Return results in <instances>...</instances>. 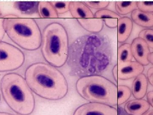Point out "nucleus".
I'll return each instance as SVG.
<instances>
[{
	"label": "nucleus",
	"instance_id": "1",
	"mask_svg": "<svg viewBox=\"0 0 153 115\" xmlns=\"http://www.w3.org/2000/svg\"><path fill=\"white\" fill-rule=\"evenodd\" d=\"M112 58V44L108 36L90 33L79 36L70 44L67 62L71 75L82 77L105 70Z\"/></svg>",
	"mask_w": 153,
	"mask_h": 115
},
{
	"label": "nucleus",
	"instance_id": "2",
	"mask_svg": "<svg viewBox=\"0 0 153 115\" xmlns=\"http://www.w3.org/2000/svg\"><path fill=\"white\" fill-rule=\"evenodd\" d=\"M25 78L32 91L46 99L59 100L68 92L65 77L49 63L38 62L31 64L26 69Z\"/></svg>",
	"mask_w": 153,
	"mask_h": 115
},
{
	"label": "nucleus",
	"instance_id": "3",
	"mask_svg": "<svg viewBox=\"0 0 153 115\" xmlns=\"http://www.w3.org/2000/svg\"><path fill=\"white\" fill-rule=\"evenodd\" d=\"M0 89L3 99L11 109L21 115H30L35 108V99L25 78L15 72L2 78Z\"/></svg>",
	"mask_w": 153,
	"mask_h": 115
},
{
	"label": "nucleus",
	"instance_id": "4",
	"mask_svg": "<svg viewBox=\"0 0 153 115\" xmlns=\"http://www.w3.org/2000/svg\"><path fill=\"white\" fill-rule=\"evenodd\" d=\"M6 33L22 49L34 51L41 46L42 34L35 19L21 18L13 14L2 16Z\"/></svg>",
	"mask_w": 153,
	"mask_h": 115
},
{
	"label": "nucleus",
	"instance_id": "5",
	"mask_svg": "<svg viewBox=\"0 0 153 115\" xmlns=\"http://www.w3.org/2000/svg\"><path fill=\"white\" fill-rule=\"evenodd\" d=\"M69 47L68 33L62 24L52 22L45 27L42 34L41 52L49 64L63 66L67 62Z\"/></svg>",
	"mask_w": 153,
	"mask_h": 115
},
{
	"label": "nucleus",
	"instance_id": "6",
	"mask_svg": "<svg viewBox=\"0 0 153 115\" xmlns=\"http://www.w3.org/2000/svg\"><path fill=\"white\" fill-rule=\"evenodd\" d=\"M77 93L89 102L114 106L117 105V85L100 75L80 77L76 83Z\"/></svg>",
	"mask_w": 153,
	"mask_h": 115
},
{
	"label": "nucleus",
	"instance_id": "7",
	"mask_svg": "<svg viewBox=\"0 0 153 115\" xmlns=\"http://www.w3.org/2000/svg\"><path fill=\"white\" fill-rule=\"evenodd\" d=\"M25 61V54L22 50L13 44L0 40V72L18 69Z\"/></svg>",
	"mask_w": 153,
	"mask_h": 115
},
{
	"label": "nucleus",
	"instance_id": "8",
	"mask_svg": "<svg viewBox=\"0 0 153 115\" xmlns=\"http://www.w3.org/2000/svg\"><path fill=\"white\" fill-rule=\"evenodd\" d=\"M144 66L135 60L117 63L112 69L113 75L117 81L128 80L135 78L144 71Z\"/></svg>",
	"mask_w": 153,
	"mask_h": 115
},
{
	"label": "nucleus",
	"instance_id": "9",
	"mask_svg": "<svg viewBox=\"0 0 153 115\" xmlns=\"http://www.w3.org/2000/svg\"><path fill=\"white\" fill-rule=\"evenodd\" d=\"M73 115H118V111L113 106L89 102L78 107Z\"/></svg>",
	"mask_w": 153,
	"mask_h": 115
},
{
	"label": "nucleus",
	"instance_id": "10",
	"mask_svg": "<svg viewBox=\"0 0 153 115\" xmlns=\"http://www.w3.org/2000/svg\"><path fill=\"white\" fill-rule=\"evenodd\" d=\"M131 47L133 58L135 61L143 66L149 64L147 57L151 51L147 44L143 40L139 37L135 38L132 41Z\"/></svg>",
	"mask_w": 153,
	"mask_h": 115
},
{
	"label": "nucleus",
	"instance_id": "11",
	"mask_svg": "<svg viewBox=\"0 0 153 115\" xmlns=\"http://www.w3.org/2000/svg\"><path fill=\"white\" fill-rule=\"evenodd\" d=\"M133 28V23L131 18L125 16L118 19V42L123 43L126 41L131 35Z\"/></svg>",
	"mask_w": 153,
	"mask_h": 115
},
{
	"label": "nucleus",
	"instance_id": "12",
	"mask_svg": "<svg viewBox=\"0 0 153 115\" xmlns=\"http://www.w3.org/2000/svg\"><path fill=\"white\" fill-rule=\"evenodd\" d=\"M151 106L143 99H134L128 101L124 106V110L130 115H143L150 110Z\"/></svg>",
	"mask_w": 153,
	"mask_h": 115
},
{
	"label": "nucleus",
	"instance_id": "13",
	"mask_svg": "<svg viewBox=\"0 0 153 115\" xmlns=\"http://www.w3.org/2000/svg\"><path fill=\"white\" fill-rule=\"evenodd\" d=\"M69 11L74 19L94 18L93 12L83 2L70 1Z\"/></svg>",
	"mask_w": 153,
	"mask_h": 115
},
{
	"label": "nucleus",
	"instance_id": "14",
	"mask_svg": "<svg viewBox=\"0 0 153 115\" xmlns=\"http://www.w3.org/2000/svg\"><path fill=\"white\" fill-rule=\"evenodd\" d=\"M148 81L143 73L136 77L131 86V94L136 99H142L147 93Z\"/></svg>",
	"mask_w": 153,
	"mask_h": 115
},
{
	"label": "nucleus",
	"instance_id": "15",
	"mask_svg": "<svg viewBox=\"0 0 153 115\" xmlns=\"http://www.w3.org/2000/svg\"><path fill=\"white\" fill-rule=\"evenodd\" d=\"M133 22L140 27L151 28L153 26V13H146L137 9L131 15Z\"/></svg>",
	"mask_w": 153,
	"mask_h": 115
},
{
	"label": "nucleus",
	"instance_id": "16",
	"mask_svg": "<svg viewBox=\"0 0 153 115\" xmlns=\"http://www.w3.org/2000/svg\"><path fill=\"white\" fill-rule=\"evenodd\" d=\"M76 21L82 28L91 33H99L104 27V22L102 19H76Z\"/></svg>",
	"mask_w": 153,
	"mask_h": 115
},
{
	"label": "nucleus",
	"instance_id": "17",
	"mask_svg": "<svg viewBox=\"0 0 153 115\" xmlns=\"http://www.w3.org/2000/svg\"><path fill=\"white\" fill-rule=\"evenodd\" d=\"M38 1H16L13 7L22 15L31 16L38 13Z\"/></svg>",
	"mask_w": 153,
	"mask_h": 115
},
{
	"label": "nucleus",
	"instance_id": "18",
	"mask_svg": "<svg viewBox=\"0 0 153 115\" xmlns=\"http://www.w3.org/2000/svg\"><path fill=\"white\" fill-rule=\"evenodd\" d=\"M38 14L40 18L43 19L58 18V15L56 13L50 2H39Z\"/></svg>",
	"mask_w": 153,
	"mask_h": 115
},
{
	"label": "nucleus",
	"instance_id": "19",
	"mask_svg": "<svg viewBox=\"0 0 153 115\" xmlns=\"http://www.w3.org/2000/svg\"><path fill=\"white\" fill-rule=\"evenodd\" d=\"M131 44L125 43L120 45L117 49V63L128 62L132 60Z\"/></svg>",
	"mask_w": 153,
	"mask_h": 115
},
{
	"label": "nucleus",
	"instance_id": "20",
	"mask_svg": "<svg viewBox=\"0 0 153 115\" xmlns=\"http://www.w3.org/2000/svg\"><path fill=\"white\" fill-rule=\"evenodd\" d=\"M115 7L118 15L125 16L131 13L137 9V2L117 1Z\"/></svg>",
	"mask_w": 153,
	"mask_h": 115
},
{
	"label": "nucleus",
	"instance_id": "21",
	"mask_svg": "<svg viewBox=\"0 0 153 115\" xmlns=\"http://www.w3.org/2000/svg\"><path fill=\"white\" fill-rule=\"evenodd\" d=\"M117 105H121L126 102L131 95V89L127 86H117Z\"/></svg>",
	"mask_w": 153,
	"mask_h": 115
},
{
	"label": "nucleus",
	"instance_id": "22",
	"mask_svg": "<svg viewBox=\"0 0 153 115\" xmlns=\"http://www.w3.org/2000/svg\"><path fill=\"white\" fill-rule=\"evenodd\" d=\"M139 38H140L147 44L151 52L153 49V30L152 28H146L142 30L138 34Z\"/></svg>",
	"mask_w": 153,
	"mask_h": 115
},
{
	"label": "nucleus",
	"instance_id": "23",
	"mask_svg": "<svg viewBox=\"0 0 153 115\" xmlns=\"http://www.w3.org/2000/svg\"><path fill=\"white\" fill-rule=\"evenodd\" d=\"M121 16L117 13L108 9H104L99 10L94 14V18L100 19H117Z\"/></svg>",
	"mask_w": 153,
	"mask_h": 115
},
{
	"label": "nucleus",
	"instance_id": "24",
	"mask_svg": "<svg viewBox=\"0 0 153 115\" xmlns=\"http://www.w3.org/2000/svg\"><path fill=\"white\" fill-rule=\"evenodd\" d=\"M58 15L63 14L69 11L70 1H50Z\"/></svg>",
	"mask_w": 153,
	"mask_h": 115
},
{
	"label": "nucleus",
	"instance_id": "25",
	"mask_svg": "<svg viewBox=\"0 0 153 115\" xmlns=\"http://www.w3.org/2000/svg\"><path fill=\"white\" fill-rule=\"evenodd\" d=\"M84 4L89 8L100 10L106 9L109 5V2L107 1H84Z\"/></svg>",
	"mask_w": 153,
	"mask_h": 115
},
{
	"label": "nucleus",
	"instance_id": "26",
	"mask_svg": "<svg viewBox=\"0 0 153 115\" xmlns=\"http://www.w3.org/2000/svg\"><path fill=\"white\" fill-rule=\"evenodd\" d=\"M137 9L146 13H153V1L137 2Z\"/></svg>",
	"mask_w": 153,
	"mask_h": 115
},
{
	"label": "nucleus",
	"instance_id": "27",
	"mask_svg": "<svg viewBox=\"0 0 153 115\" xmlns=\"http://www.w3.org/2000/svg\"><path fill=\"white\" fill-rule=\"evenodd\" d=\"M102 20H103L104 24H105L108 28H112V29L117 28L118 19H104Z\"/></svg>",
	"mask_w": 153,
	"mask_h": 115
},
{
	"label": "nucleus",
	"instance_id": "28",
	"mask_svg": "<svg viewBox=\"0 0 153 115\" xmlns=\"http://www.w3.org/2000/svg\"><path fill=\"white\" fill-rule=\"evenodd\" d=\"M146 78L148 83L152 86L153 85V67H150L147 72Z\"/></svg>",
	"mask_w": 153,
	"mask_h": 115
},
{
	"label": "nucleus",
	"instance_id": "29",
	"mask_svg": "<svg viewBox=\"0 0 153 115\" xmlns=\"http://www.w3.org/2000/svg\"><path fill=\"white\" fill-rule=\"evenodd\" d=\"M6 33L4 27V20L2 17L0 18V40H2L4 37Z\"/></svg>",
	"mask_w": 153,
	"mask_h": 115
},
{
	"label": "nucleus",
	"instance_id": "30",
	"mask_svg": "<svg viewBox=\"0 0 153 115\" xmlns=\"http://www.w3.org/2000/svg\"><path fill=\"white\" fill-rule=\"evenodd\" d=\"M147 101L149 103V104L151 107H153V91H150L146 93Z\"/></svg>",
	"mask_w": 153,
	"mask_h": 115
},
{
	"label": "nucleus",
	"instance_id": "31",
	"mask_svg": "<svg viewBox=\"0 0 153 115\" xmlns=\"http://www.w3.org/2000/svg\"><path fill=\"white\" fill-rule=\"evenodd\" d=\"M147 60L149 63H151V64H153V52H151L149 53L148 55Z\"/></svg>",
	"mask_w": 153,
	"mask_h": 115
},
{
	"label": "nucleus",
	"instance_id": "32",
	"mask_svg": "<svg viewBox=\"0 0 153 115\" xmlns=\"http://www.w3.org/2000/svg\"><path fill=\"white\" fill-rule=\"evenodd\" d=\"M143 115H153V110H149Z\"/></svg>",
	"mask_w": 153,
	"mask_h": 115
},
{
	"label": "nucleus",
	"instance_id": "33",
	"mask_svg": "<svg viewBox=\"0 0 153 115\" xmlns=\"http://www.w3.org/2000/svg\"><path fill=\"white\" fill-rule=\"evenodd\" d=\"M0 115H14L13 114H10V113L6 112H0Z\"/></svg>",
	"mask_w": 153,
	"mask_h": 115
},
{
	"label": "nucleus",
	"instance_id": "34",
	"mask_svg": "<svg viewBox=\"0 0 153 115\" xmlns=\"http://www.w3.org/2000/svg\"><path fill=\"white\" fill-rule=\"evenodd\" d=\"M2 16V15L1 13V11H0V18H1Z\"/></svg>",
	"mask_w": 153,
	"mask_h": 115
},
{
	"label": "nucleus",
	"instance_id": "35",
	"mask_svg": "<svg viewBox=\"0 0 153 115\" xmlns=\"http://www.w3.org/2000/svg\"><path fill=\"white\" fill-rule=\"evenodd\" d=\"M0 101H1V95H0Z\"/></svg>",
	"mask_w": 153,
	"mask_h": 115
}]
</instances>
